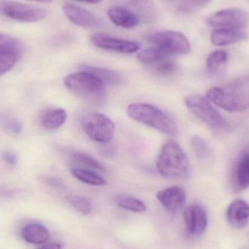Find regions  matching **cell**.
Masks as SVG:
<instances>
[{
    "label": "cell",
    "mask_w": 249,
    "mask_h": 249,
    "mask_svg": "<svg viewBox=\"0 0 249 249\" xmlns=\"http://www.w3.org/2000/svg\"><path fill=\"white\" fill-rule=\"evenodd\" d=\"M206 98L216 106L229 112H244L249 108V77L225 87L209 89Z\"/></svg>",
    "instance_id": "6da1fadb"
},
{
    "label": "cell",
    "mask_w": 249,
    "mask_h": 249,
    "mask_svg": "<svg viewBox=\"0 0 249 249\" xmlns=\"http://www.w3.org/2000/svg\"><path fill=\"white\" fill-rule=\"evenodd\" d=\"M156 165L162 176L169 178H187L190 172L188 158L174 140L168 141L161 148Z\"/></svg>",
    "instance_id": "7a4b0ae2"
},
{
    "label": "cell",
    "mask_w": 249,
    "mask_h": 249,
    "mask_svg": "<svg viewBox=\"0 0 249 249\" xmlns=\"http://www.w3.org/2000/svg\"><path fill=\"white\" fill-rule=\"evenodd\" d=\"M126 113L132 119L168 135H175L178 127L174 119L160 109L147 104H131Z\"/></svg>",
    "instance_id": "3957f363"
},
{
    "label": "cell",
    "mask_w": 249,
    "mask_h": 249,
    "mask_svg": "<svg viewBox=\"0 0 249 249\" xmlns=\"http://www.w3.org/2000/svg\"><path fill=\"white\" fill-rule=\"evenodd\" d=\"M64 83L69 90L85 100L99 102L105 99V84L90 71L83 70L69 74Z\"/></svg>",
    "instance_id": "277c9868"
},
{
    "label": "cell",
    "mask_w": 249,
    "mask_h": 249,
    "mask_svg": "<svg viewBox=\"0 0 249 249\" xmlns=\"http://www.w3.org/2000/svg\"><path fill=\"white\" fill-rule=\"evenodd\" d=\"M184 103L193 115L211 128L219 131L231 130L228 121L212 106L207 98L200 95H191L186 98Z\"/></svg>",
    "instance_id": "5b68a950"
},
{
    "label": "cell",
    "mask_w": 249,
    "mask_h": 249,
    "mask_svg": "<svg viewBox=\"0 0 249 249\" xmlns=\"http://www.w3.org/2000/svg\"><path fill=\"white\" fill-rule=\"evenodd\" d=\"M81 124L85 133L93 142L107 143L113 139L115 124L104 114L97 112L86 114L82 118Z\"/></svg>",
    "instance_id": "8992f818"
},
{
    "label": "cell",
    "mask_w": 249,
    "mask_h": 249,
    "mask_svg": "<svg viewBox=\"0 0 249 249\" xmlns=\"http://www.w3.org/2000/svg\"><path fill=\"white\" fill-rule=\"evenodd\" d=\"M0 13L9 18L25 23L43 20L48 12L43 7L10 0H0Z\"/></svg>",
    "instance_id": "52a82bcc"
},
{
    "label": "cell",
    "mask_w": 249,
    "mask_h": 249,
    "mask_svg": "<svg viewBox=\"0 0 249 249\" xmlns=\"http://www.w3.org/2000/svg\"><path fill=\"white\" fill-rule=\"evenodd\" d=\"M146 40L155 46L163 48L171 54L186 55L191 51V45L183 34L174 31H163L151 34Z\"/></svg>",
    "instance_id": "ba28073f"
},
{
    "label": "cell",
    "mask_w": 249,
    "mask_h": 249,
    "mask_svg": "<svg viewBox=\"0 0 249 249\" xmlns=\"http://www.w3.org/2000/svg\"><path fill=\"white\" fill-rule=\"evenodd\" d=\"M209 24L217 29L244 30L249 24L248 12L241 8H227L219 10L209 19Z\"/></svg>",
    "instance_id": "9c48e42d"
},
{
    "label": "cell",
    "mask_w": 249,
    "mask_h": 249,
    "mask_svg": "<svg viewBox=\"0 0 249 249\" xmlns=\"http://www.w3.org/2000/svg\"><path fill=\"white\" fill-rule=\"evenodd\" d=\"M90 42L96 48L120 53H133L140 49V45L133 41L118 39L105 34H94Z\"/></svg>",
    "instance_id": "30bf717a"
},
{
    "label": "cell",
    "mask_w": 249,
    "mask_h": 249,
    "mask_svg": "<svg viewBox=\"0 0 249 249\" xmlns=\"http://www.w3.org/2000/svg\"><path fill=\"white\" fill-rule=\"evenodd\" d=\"M63 11L67 18L77 26L85 29H99L105 26V21L86 9L74 4H66Z\"/></svg>",
    "instance_id": "8fae6325"
},
{
    "label": "cell",
    "mask_w": 249,
    "mask_h": 249,
    "mask_svg": "<svg viewBox=\"0 0 249 249\" xmlns=\"http://www.w3.org/2000/svg\"><path fill=\"white\" fill-rule=\"evenodd\" d=\"M183 218L187 231L194 236H200L204 233L208 226V217L206 211L198 204L187 206L183 213Z\"/></svg>",
    "instance_id": "7c38bea8"
},
{
    "label": "cell",
    "mask_w": 249,
    "mask_h": 249,
    "mask_svg": "<svg viewBox=\"0 0 249 249\" xmlns=\"http://www.w3.org/2000/svg\"><path fill=\"white\" fill-rule=\"evenodd\" d=\"M227 221L231 228L242 230L249 224V204L242 199L233 200L228 206Z\"/></svg>",
    "instance_id": "4fadbf2b"
},
{
    "label": "cell",
    "mask_w": 249,
    "mask_h": 249,
    "mask_svg": "<svg viewBox=\"0 0 249 249\" xmlns=\"http://www.w3.org/2000/svg\"><path fill=\"white\" fill-rule=\"evenodd\" d=\"M156 197L160 203L171 212H176L181 209L186 202L185 191L178 186L160 190L157 193Z\"/></svg>",
    "instance_id": "5bb4252c"
},
{
    "label": "cell",
    "mask_w": 249,
    "mask_h": 249,
    "mask_svg": "<svg viewBox=\"0 0 249 249\" xmlns=\"http://www.w3.org/2000/svg\"><path fill=\"white\" fill-rule=\"evenodd\" d=\"M129 10L139 19V23L151 24L158 20V13L152 0H130Z\"/></svg>",
    "instance_id": "9a60e30c"
},
{
    "label": "cell",
    "mask_w": 249,
    "mask_h": 249,
    "mask_svg": "<svg viewBox=\"0 0 249 249\" xmlns=\"http://www.w3.org/2000/svg\"><path fill=\"white\" fill-rule=\"evenodd\" d=\"M248 38L247 32L241 29H216L211 35V41L216 46H226Z\"/></svg>",
    "instance_id": "2e32d148"
},
{
    "label": "cell",
    "mask_w": 249,
    "mask_h": 249,
    "mask_svg": "<svg viewBox=\"0 0 249 249\" xmlns=\"http://www.w3.org/2000/svg\"><path fill=\"white\" fill-rule=\"evenodd\" d=\"M108 16L111 21L120 27L131 29L139 23L136 15L127 8L121 7H111L108 10Z\"/></svg>",
    "instance_id": "e0dca14e"
},
{
    "label": "cell",
    "mask_w": 249,
    "mask_h": 249,
    "mask_svg": "<svg viewBox=\"0 0 249 249\" xmlns=\"http://www.w3.org/2000/svg\"><path fill=\"white\" fill-rule=\"evenodd\" d=\"M232 179L235 191H244L249 187V153H246L240 158L235 166Z\"/></svg>",
    "instance_id": "ac0fdd59"
},
{
    "label": "cell",
    "mask_w": 249,
    "mask_h": 249,
    "mask_svg": "<svg viewBox=\"0 0 249 249\" xmlns=\"http://www.w3.org/2000/svg\"><path fill=\"white\" fill-rule=\"evenodd\" d=\"M21 236L29 244L40 245L49 240L50 233L44 225L39 223H32L26 225L22 229Z\"/></svg>",
    "instance_id": "d6986e66"
},
{
    "label": "cell",
    "mask_w": 249,
    "mask_h": 249,
    "mask_svg": "<svg viewBox=\"0 0 249 249\" xmlns=\"http://www.w3.org/2000/svg\"><path fill=\"white\" fill-rule=\"evenodd\" d=\"M67 114L61 108L48 109L44 111L40 116V124L48 130H56L65 124Z\"/></svg>",
    "instance_id": "ffe728a7"
},
{
    "label": "cell",
    "mask_w": 249,
    "mask_h": 249,
    "mask_svg": "<svg viewBox=\"0 0 249 249\" xmlns=\"http://www.w3.org/2000/svg\"><path fill=\"white\" fill-rule=\"evenodd\" d=\"M172 55L173 54L163 48L155 45L152 48H146L141 51L138 54V59L143 64L154 67L164 60L171 58Z\"/></svg>",
    "instance_id": "44dd1931"
},
{
    "label": "cell",
    "mask_w": 249,
    "mask_h": 249,
    "mask_svg": "<svg viewBox=\"0 0 249 249\" xmlns=\"http://www.w3.org/2000/svg\"><path fill=\"white\" fill-rule=\"evenodd\" d=\"M23 45L13 36L0 34V55H12L20 58Z\"/></svg>",
    "instance_id": "7402d4cb"
},
{
    "label": "cell",
    "mask_w": 249,
    "mask_h": 249,
    "mask_svg": "<svg viewBox=\"0 0 249 249\" xmlns=\"http://www.w3.org/2000/svg\"><path fill=\"white\" fill-rule=\"evenodd\" d=\"M83 70L90 71L96 76L105 85L119 84L122 81V77L116 71L107 69L100 68V67H90V66H85Z\"/></svg>",
    "instance_id": "603a6c76"
},
{
    "label": "cell",
    "mask_w": 249,
    "mask_h": 249,
    "mask_svg": "<svg viewBox=\"0 0 249 249\" xmlns=\"http://www.w3.org/2000/svg\"><path fill=\"white\" fill-rule=\"evenodd\" d=\"M71 174L76 178L89 185L104 186L107 184L105 178L87 168H71Z\"/></svg>",
    "instance_id": "cb8c5ba5"
},
{
    "label": "cell",
    "mask_w": 249,
    "mask_h": 249,
    "mask_svg": "<svg viewBox=\"0 0 249 249\" xmlns=\"http://www.w3.org/2000/svg\"><path fill=\"white\" fill-rule=\"evenodd\" d=\"M118 206L124 210L135 213H142L146 210V205L139 199L130 196H122L117 200Z\"/></svg>",
    "instance_id": "d4e9b609"
},
{
    "label": "cell",
    "mask_w": 249,
    "mask_h": 249,
    "mask_svg": "<svg viewBox=\"0 0 249 249\" xmlns=\"http://www.w3.org/2000/svg\"><path fill=\"white\" fill-rule=\"evenodd\" d=\"M193 151L199 159L206 160L210 158L212 150L207 142L199 136H194L191 139Z\"/></svg>",
    "instance_id": "484cf974"
},
{
    "label": "cell",
    "mask_w": 249,
    "mask_h": 249,
    "mask_svg": "<svg viewBox=\"0 0 249 249\" xmlns=\"http://www.w3.org/2000/svg\"><path fill=\"white\" fill-rule=\"evenodd\" d=\"M71 159L76 163L79 165H84L87 168H92L93 170H97V171H105V168L103 165L98 162L96 159L88 155V154L83 153V152H74L71 155Z\"/></svg>",
    "instance_id": "4316f807"
},
{
    "label": "cell",
    "mask_w": 249,
    "mask_h": 249,
    "mask_svg": "<svg viewBox=\"0 0 249 249\" xmlns=\"http://www.w3.org/2000/svg\"><path fill=\"white\" fill-rule=\"evenodd\" d=\"M228 53L223 50H216L211 53L206 60L208 68L212 71H217L228 61Z\"/></svg>",
    "instance_id": "83f0119b"
},
{
    "label": "cell",
    "mask_w": 249,
    "mask_h": 249,
    "mask_svg": "<svg viewBox=\"0 0 249 249\" xmlns=\"http://www.w3.org/2000/svg\"><path fill=\"white\" fill-rule=\"evenodd\" d=\"M69 201L77 212L83 214H89L91 212V203L86 197L77 196H71L69 198Z\"/></svg>",
    "instance_id": "f1b7e54d"
},
{
    "label": "cell",
    "mask_w": 249,
    "mask_h": 249,
    "mask_svg": "<svg viewBox=\"0 0 249 249\" xmlns=\"http://www.w3.org/2000/svg\"><path fill=\"white\" fill-rule=\"evenodd\" d=\"M155 70L158 74L162 75H171L177 71V66L172 58L164 60L162 62L154 66Z\"/></svg>",
    "instance_id": "f546056e"
},
{
    "label": "cell",
    "mask_w": 249,
    "mask_h": 249,
    "mask_svg": "<svg viewBox=\"0 0 249 249\" xmlns=\"http://www.w3.org/2000/svg\"><path fill=\"white\" fill-rule=\"evenodd\" d=\"M18 57L12 55H0V75L8 72L16 65Z\"/></svg>",
    "instance_id": "4dcf8cb0"
},
{
    "label": "cell",
    "mask_w": 249,
    "mask_h": 249,
    "mask_svg": "<svg viewBox=\"0 0 249 249\" xmlns=\"http://www.w3.org/2000/svg\"><path fill=\"white\" fill-rule=\"evenodd\" d=\"M2 159L9 165H14L17 162V157L13 152H4L2 154Z\"/></svg>",
    "instance_id": "1f68e13d"
},
{
    "label": "cell",
    "mask_w": 249,
    "mask_h": 249,
    "mask_svg": "<svg viewBox=\"0 0 249 249\" xmlns=\"http://www.w3.org/2000/svg\"><path fill=\"white\" fill-rule=\"evenodd\" d=\"M6 126H7V128H8L10 131L14 132V133H18L21 131V124H19L18 121H9V122L6 124Z\"/></svg>",
    "instance_id": "d6a6232c"
},
{
    "label": "cell",
    "mask_w": 249,
    "mask_h": 249,
    "mask_svg": "<svg viewBox=\"0 0 249 249\" xmlns=\"http://www.w3.org/2000/svg\"><path fill=\"white\" fill-rule=\"evenodd\" d=\"M187 3L190 4H193V5H204V4H207L210 0H185Z\"/></svg>",
    "instance_id": "836d02e7"
},
{
    "label": "cell",
    "mask_w": 249,
    "mask_h": 249,
    "mask_svg": "<svg viewBox=\"0 0 249 249\" xmlns=\"http://www.w3.org/2000/svg\"><path fill=\"white\" fill-rule=\"evenodd\" d=\"M102 149H103L102 152H103L104 155H106L107 157H109V155L113 156L115 155V151H114L113 148L111 147V146H105Z\"/></svg>",
    "instance_id": "e575fe53"
},
{
    "label": "cell",
    "mask_w": 249,
    "mask_h": 249,
    "mask_svg": "<svg viewBox=\"0 0 249 249\" xmlns=\"http://www.w3.org/2000/svg\"><path fill=\"white\" fill-rule=\"evenodd\" d=\"M39 249H61V246L59 244H49Z\"/></svg>",
    "instance_id": "d590c367"
},
{
    "label": "cell",
    "mask_w": 249,
    "mask_h": 249,
    "mask_svg": "<svg viewBox=\"0 0 249 249\" xmlns=\"http://www.w3.org/2000/svg\"><path fill=\"white\" fill-rule=\"evenodd\" d=\"M75 1L89 3V4H99V3L102 2L103 0H75Z\"/></svg>",
    "instance_id": "8d00e7d4"
},
{
    "label": "cell",
    "mask_w": 249,
    "mask_h": 249,
    "mask_svg": "<svg viewBox=\"0 0 249 249\" xmlns=\"http://www.w3.org/2000/svg\"><path fill=\"white\" fill-rule=\"evenodd\" d=\"M31 1H37V2L51 3L53 0H31Z\"/></svg>",
    "instance_id": "74e56055"
}]
</instances>
